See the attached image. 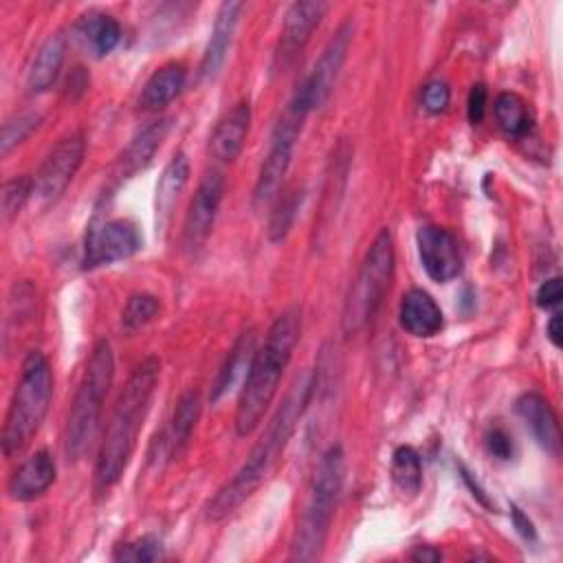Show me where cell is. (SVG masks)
Wrapping results in <instances>:
<instances>
[{"label":"cell","mask_w":563,"mask_h":563,"mask_svg":"<svg viewBox=\"0 0 563 563\" xmlns=\"http://www.w3.org/2000/svg\"><path fill=\"white\" fill-rule=\"evenodd\" d=\"M158 378L161 361L156 356H147L132 369L125 385L121 387L99 444L95 462V493H108L125 473L136 449L145 416L150 411Z\"/></svg>","instance_id":"6da1fadb"},{"label":"cell","mask_w":563,"mask_h":563,"mask_svg":"<svg viewBox=\"0 0 563 563\" xmlns=\"http://www.w3.org/2000/svg\"><path fill=\"white\" fill-rule=\"evenodd\" d=\"M312 391H314L312 376H306L303 380L295 383V387L288 391V396L275 411L273 420L268 422L266 431L251 449L246 462L209 499V504L205 508V515L209 521H220V519L229 517L262 486V482L268 477L275 462L279 460L284 446L288 444L299 418L303 416Z\"/></svg>","instance_id":"7a4b0ae2"},{"label":"cell","mask_w":563,"mask_h":563,"mask_svg":"<svg viewBox=\"0 0 563 563\" xmlns=\"http://www.w3.org/2000/svg\"><path fill=\"white\" fill-rule=\"evenodd\" d=\"M299 336H301V312L297 308H286L271 323L266 332V341L262 347L255 350L249 372L244 376V385L238 396L235 420H233L235 433L240 438L251 435L260 427L268 407L273 405L275 394L279 389V380L292 358Z\"/></svg>","instance_id":"3957f363"},{"label":"cell","mask_w":563,"mask_h":563,"mask_svg":"<svg viewBox=\"0 0 563 563\" xmlns=\"http://www.w3.org/2000/svg\"><path fill=\"white\" fill-rule=\"evenodd\" d=\"M345 482V453L341 444H332L319 457L308 501L290 541V561H317L323 552L334 508Z\"/></svg>","instance_id":"277c9868"},{"label":"cell","mask_w":563,"mask_h":563,"mask_svg":"<svg viewBox=\"0 0 563 563\" xmlns=\"http://www.w3.org/2000/svg\"><path fill=\"white\" fill-rule=\"evenodd\" d=\"M114 378V354L112 345L106 339H99L90 352L77 391L73 396L66 427H64V453L68 460H79L101 422V411L106 396Z\"/></svg>","instance_id":"5b68a950"},{"label":"cell","mask_w":563,"mask_h":563,"mask_svg":"<svg viewBox=\"0 0 563 563\" xmlns=\"http://www.w3.org/2000/svg\"><path fill=\"white\" fill-rule=\"evenodd\" d=\"M53 398V369L48 358L33 350L22 361L20 380L13 389L9 411L2 427V453L11 457L20 453L42 427Z\"/></svg>","instance_id":"8992f818"},{"label":"cell","mask_w":563,"mask_h":563,"mask_svg":"<svg viewBox=\"0 0 563 563\" xmlns=\"http://www.w3.org/2000/svg\"><path fill=\"white\" fill-rule=\"evenodd\" d=\"M394 238L389 229H380L372 240L361 268L345 295L341 328L345 336L358 334L378 312L385 292L389 290V282L394 277Z\"/></svg>","instance_id":"52a82bcc"},{"label":"cell","mask_w":563,"mask_h":563,"mask_svg":"<svg viewBox=\"0 0 563 563\" xmlns=\"http://www.w3.org/2000/svg\"><path fill=\"white\" fill-rule=\"evenodd\" d=\"M308 114L310 112L306 108H301L297 101L290 99L286 110L277 119V123L271 132V143H268L266 156L260 165L255 187H253V200L257 205H264V202L277 198L282 183L288 174L290 161H292L295 143L301 134V128H303Z\"/></svg>","instance_id":"ba28073f"},{"label":"cell","mask_w":563,"mask_h":563,"mask_svg":"<svg viewBox=\"0 0 563 563\" xmlns=\"http://www.w3.org/2000/svg\"><path fill=\"white\" fill-rule=\"evenodd\" d=\"M143 246V238L134 222L125 218L90 222L84 240L81 266L86 271L108 266L132 257Z\"/></svg>","instance_id":"9c48e42d"},{"label":"cell","mask_w":563,"mask_h":563,"mask_svg":"<svg viewBox=\"0 0 563 563\" xmlns=\"http://www.w3.org/2000/svg\"><path fill=\"white\" fill-rule=\"evenodd\" d=\"M86 154V136L81 130L64 134L44 156L35 174V194L44 202H55L79 172Z\"/></svg>","instance_id":"30bf717a"},{"label":"cell","mask_w":563,"mask_h":563,"mask_svg":"<svg viewBox=\"0 0 563 563\" xmlns=\"http://www.w3.org/2000/svg\"><path fill=\"white\" fill-rule=\"evenodd\" d=\"M224 198V176L218 169H209L205 172V176L200 178L187 213H185V222H183V246L189 253H196L207 238L213 231L220 205Z\"/></svg>","instance_id":"8fae6325"},{"label":"cell","mask_w":563,"mask_h":563,"mask_svg":"<svg viewBox=\"0 0 563 563\" xmlns=\"http://www.w3.org/2000/svg\"><path fill=\"white\" fill-rule=\"evenodd\" d=\"M325 11H328V4L319 2V0H301V2L290 4V9L286 11V18H284V26L279 33L275 55H273L275 73L288 70L299 59V55L303 53L306 44L310 42L314 29L321 24Z\"/></svg>","instance_id":"7c38bea8"},{"label":"cell","mask_w":563,"mask_h":563,"mask_svg":"<svg viewBox=\"0 0 563 563\" xmlns=\"http://www.w3.org/2000/svg\"><path fill=\"white\" fill-rule=\"evenodd\" d=\"M352 35H354V24L352 20H345L334 35L330 37V42L325 44L323 53L319 55L317 64L312 66V70L303 77V81L299 84L301 92L308 97L310 106L317 110L319 106L325 103V99L330 97L336 77L343 68V62L347 57L350 44H352Z\"/></svg>","instance_id":"4fadbf2b"},{"label":"cell","mask_w":563,"mask_h":563,"mask_svg":"<svg viewBox=\"0 0 563 563\" xmlns=\"http://www.w3.org/2000/svg\"><path fill=\"white\" fill-rule=\"evenodd\" d=\"M418 257L429 275V279L438 284H446L455 279L464 268V257L457 238L444 227H420L416 233Z\"/></svg>","instance_id":"5bb4252c"},{"label":"cell","mask_w":563,"mask_h":563,"mask_svg":"<svg viewBox=\"0 0 563 563\" xmlns=\"http://www.w3.org/2000/svg\"><path fill=\"white\" fill-rule=\"evenodd\" d=\"M172 117H163L152 121L150 125H145L130 143L128 147L121 152V156L117 158L114 167H112V183L119 185L132 176H136L139 172H143L150 161L154 158L156 150L161 147V143L165 141L169 128H172Z\"/></svg>","instance_id":"9a60e30c"},{"label":"cell","mask_w":563,"mask_h":563,"mask_svg":"<svg viewBox=\"0 0 563 563\" xmlns=\"http://www.w3.org/2000/svg\"><path fill=\"white\" fill-rule=\"evenodd\" d=\"M249 128H251V103L246 99H240L216 123L209 139L211 156L220 163L235 161L246 143Z\"/></svg>","instance_id":"2e32d148"},{"label":"cell","mask_w":563,"mask_h":563,"mask_svg":"<svg viewBox=\"0 0 563 563\" xmlns=\"http://www.w3.org/2000/svg\"><path fill=\"white\" fill-rule=\"evenodd\" d=\"M515 411L523 420V424L528 427L537 444L545 449L550 455H559L561 429H559V418L550 407V402L537 391H526L517 398Z\"/></svg>","instance_id":"e0dca14e"},{"label":"cell","mask_w":563,"mask_h":563,"mask_svg":"<svg viewBox=\"0 0 563 563\" xmlns=\"http://www.w3.org/2000/svg\"><path fill=\"white\" fill-rule=\"evenodd\" d=\"M240 11H242V2L229 0V2L220 4L218 13H216V20H213V26H211L209 42H207L205 53H202L200 79H213L220 73V68L227 59V53L231 48L233 35H235Z\"/></svg>","instance_id":"ac0fdd59"},{"label":"cell","mask_w":563,"mask_h":563,"mask_svg":"<svg viewBox=\"0 0 563 563\" xmlns=\"http://www.w3.org/2000/svg\"><path fill=\"white\" fill-rule=\"evenodd\" d=\"M55 482V462L48 451H35L9 477L7 493L15 501H31L44 495Z\"/></svg>","instance_id":"d6986e66"},{"label":"cell","mask_w":563,"mask_h":563,"mask_svg":"<svg viewBox=\"0 0 563 563\" xmlns=\"http://www.w3.org/2000/svg\"><path fill=\"white\" fill-rule=\"evenodd\" d=\"M198 416H200V394H198V389L191 387V389L183 391L180 398L176 400L169 424L163 433L161 446L169 460H178L185 453V449L191 440V433L196 429Z\"/></svg>","instance_id":"ffe728a7"},{"label":"cell","mask_w":563,"mask_h":563,"mask_svg":"<svg viewBox=\"0 0 563 563\" xmlns=\"http://www.w3.org/2000/svg\"><path fill=\"white\" fill-rule=\"evenodd\" d=\"M398 319H400V325L409 334L420 336V339L438 334L442 330V323H444L440 306L422 288H411L402 295Z\"/></svg>","instance_id":"44dd1931"},{"label":"cell","mask_w":563,"mask_h":563,"mask_svg":"<svg viewBox=\"0 0 563 563\" xmlns=\"http://www.w3.org/2000/svg\"><path fill=\"white\" fill-rule=\"evenodd\" d=\"M189 158L185 152H176L169 163L165 165L158 183H156V224L158 229H165V224L172 218V211L189 180Z\"/></svg>","instance_id":"7402d4cb"},{"label":"cell","mask_w":563,"mask_h":563,"mask_svg":"<svg viewBox=\"0 0 563 563\" xmlns=\"http://www.w3.org/2000/svg\"><path fill=\"white\" fill-rule=\"evenodd\" d=\"M64 55H66V35L57 31L44 40V44L33 57V64L26 75L29 92H35V95L46 92L55 84L64 64Z\"/></svg>","instance_id":"603a6c76"},{"label":"cell","mask_w":563,"mask_h":563,"mask_svg":"<svg viewBox=\"0 0 563 563\" xmlns=\"http://www.w3.org/2000/svg\"><path fill=\"white\" fill-rule=\"evenodd\" d=\"M187 79V70L178 62H167L156 68L141 90V108L143 110H161L169 106L183 90Z\"/></svg>","instance_id":"cb8c5ba5"},{"label":"cell","mask_w":563,"mask_h":563,"mask_svg":"<svg viewBox=\"0 0 563 563\" xmlns=\"http://www.w3.org/2000/svg\"><path fill=\"white\" fill-rule=\"evenodd\" d=\"M253 354H255V330L249 328V330L240 332V336L231 345L224 363L220 365L218 376H216L213 387H211V396H209L211 402L220 400L238 383L240 376H246L249 365L253 361Z\"/></svg>","instance_id":"d4e9b609"},{"label":"cell","mask_w":563,"mask_h":563,"mask_svg":"<svg viewBox=\"0 0 563 563\" xmlns=\"http://www.w3.org/2000/svg\"><path fill=\"white\" fill-rule=\"evenodd\" d=\"M75 31L86 48H90V53H95L97 57L112 53L121 42V24L108 13L92 11L81 15Z\"/></svg>","instance_id":"484cf974"},{"label":"cell","mask_w":563,"mask_h":563,"mask_svg":"<svg viewBox=\"0 0 563 563\" xmlns=\"http://www.w3.org/2000/svg\"><path fill=\"white\" fill-rule=\"evenodd\" d=\"M391 482L405 497H416L422 486V462L413 446H398L391 455Z\"/></svg>","instance_id":"4316f807"},{"label":"cell","mask_w":563,"mask_h":563,"mask_svg":"<svg viewBox=\"0 0 563 563\" xmlns=\"http://www.w3.org/2000/svg\"><path fill=\"white\" fill-rule=\"evenodd\" d=\"M495 121L508 136H523L530 130V110L517 92H501L495 99Z\"/></svg>","instance_id":"83f0119b"},{"label":"cell","mask_w":563,"mask_h":563,"mask_svg":"<svg viewBox=\"0 0 563 563\" xmlns=\"http://www.w3.org/2000/svg\"><path fill=\"white\" fill-rule=\"evenodd\" d=\"M301 200H303V189H299V187H290V189H284L277 194V202L271 211L268 227H266V235L271 242L277 244V242L286 240V235L290 233L292 222L297 218V211L301 207Z\"/></svg>","instance_id":"f1b7e54d"},{"label":"cell","mask_w":563,"mask_h":563,"mask_svg":"<svg viewBox=\"0 0 563 563\" xmlns=\"http://www.w3.org/2000/svg\"><path fill=\"white\" fill-rule=\"evenodd\" d=\"M161 312V301L152 292H134L125 301V308L121 312V323L125 330H139L145 323H150Z\"/></svg>","instance_id":"f546056e"},{"label":"cell","mask_w":563,"mask_h":563,"mask_svg":"<svg viewBox=\"0 0 563 563\" xmlns=\"http://www.w3.org/2000/svg\"><path fill=\"white\" fill-rule=\"evenodd\" d=\"M33 191H35V178H31L26 174L4 180L2 194H0V205H2L4 220L15 218L24 209V205L29 202Z\"/></svg>","instance_id":"4dcf8cb0"},{"label":"cell","mask_w":563,"mask_h":563,"mask_svg":"<svg viewBox=\"0 0 563 563\" xmlns=\"http://www.w3.org/2000/svg\"><path fill=\"white\" fill-rule=\"evenodd\" d=\"M161 556H163V543L154 534H145L134 541L121 543V545H117V550L112 554L114 561H141V563L158 561Z\"/></svg>","instance_id":"1f68e13d"},{"label":"cell","mask_w":563,"mask_h":563,"mask_svg":"<svg viewBox=\"0 0 563 563\" xmlns=\"http://www.w3.org/2000/svg\"><path fill=\"white\" fill-rule=\"evenodd\" d=\"M42 121V114L37 112H22L13 119H9L2 125V139H0V152L2 156H7L18 143H22Z\"/></svg>","instance_id":"d6a6232c"},{"label":"cell","mask_w":563,"mask_h":563,"mask_svg":"<svg viewBox=\"0 0 563 563\" xmlns=\"http://www.w3.org/2000/svg\"><path fill=\"white\" fill-rule=\"evenodd\" d=\"M420 101H422V108L431 114H440L449 108V101H451V88L440 81V79H431L424 84L422 88V95H420Z\"/></svg>","instance_id":"836d02e7"},{"label":"cell","mask_w":563,"mask_h":563,"mask_svg":"<svg viewBox=\"0 0 563 563\" xmlns=\"http://www.w3.org/2000/svg\"><path fill=\"white\" fill-rule=\"evenodd\" d=\"M484 444H486V451H488L490 455H495L497 460H510V457H512V440H510V435H508L504 429H499V427H495V429H490V431L486 433Z\"/></svg>","instance_id":"e575fe53"},{"label":"cell","mask_w":563,"mask_h":563,"mask_svg":"<svg viewBox=\"0 0 563 563\" xmlns=\"http://www.w3.org/2000/svg\"><path fill=\"white\" fill-rule=\"evenodd\" d=\"M486 106H488V90L484 84H473L471 92H468V101H466V114L468 121L473 125L482 123L484 114H486Z\"/></svg>","instance_id":"d590c367"},{"label":"cell","mask_w":563,"mask_h":563,"mask_svg":"<svg viewBox=\"0 0 563 563\" xmlns=\"http://www.w3.org/2000/svg\"><path fill=\"white\" fill-rule=\"evenodd\" d=\"M534 299H537V306H539V308H545V310H548V308H556V306L561 303V299H563V284H561V277L545 279V282L539 286Z\"/></svg>","instance_id":"8d00e7d4"},{"label":"cell","mask_w":563,"mask_h":563,"mask_svg":"<svg viewBox=\"0 0 563 563\" xmlns=\"http://www.w3.org/2000/svg\"><path fill=\"white\" fill-rule=\"evenodd\" d=\"M545 334H548V339H550V343H552L554 347H561V334H563V330H561V314H559V312H554V314L550 317V321H548V325H545Z\"/></svg>","instance_id":"74e56055"},{"label":"cell","mask_w":563,"mask_h":563,"mask_svg":"<svg viewBox=\"0 0 563 563\" xmlns=\"http://www.w3.org/2000/svg\"><path fill=\"white\" fill-rule=\"evenodd\" d=\"M512 521H515V526H517V530H519L521 537H526V539H532V537H534V528H532L530 519H528L519 508H515V506H512Z\"/></svg>","instance_id":"f35d334b"},{"label":"cell","mask_w":563,"mask_h":563,"mask_svg":"<svg viewBox=\"0 0 563 563\" xmlns=\"http://www.w3.org/2000/svg\"><path fill=\"white\" fill-rule=\"evenodd\" d=\"M411 559L413 561H422V563H435L442 559V552L431 548V545H418L413 552H411Z\"/></svg>","instance_id":"ab89813d"}]
</instances>
